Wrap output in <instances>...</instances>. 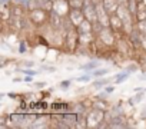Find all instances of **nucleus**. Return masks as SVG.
Returning a JSON list of instances; mask_svg holds the SVG:
<instances>
[{"mask_svg":"<svg viewBox=\"0 0 146 129\" xmlns=\"http://www.w3.org/2000/svg\"><path fill=\"white\" fill-rule=\"evenodd\" d=\"M92 108H95V109H100V110H108L109 109V105L103 100V99H100V98H96V100H93V103H92Z\"/></svg>","mask_w":146,"mask_h":129,"instance_id":"nucleus-13","label":"nucleus"},{"mask_svg":"<svg viewBox=\"0 0 146 129\" xmlns=\"http://www.w3.org/2000/svg\"><path fill=\"white\" fill-rule=\"evenodd\" d=\"M143 92H146V88H145V89H143Z\"/></svg>","mask_w":146,"mask_h":129,"instance_id":"nucleus-37","label":"nucleus"},{"mask_svg":"<svg viewBox=\"0 0 146 129\" xmlns=\"http://www.w3.org/2000/svg\"><path fill=\"white\" fill-rule=\"evenodd\" d=\"M140 46H142L143 50L146 52V35H142V43H140Z\"/></svg>","mask_w":146,"mask_h":129,"instance_id":"nucleus-26","label":"nucleus"},{"mask_svg":"<svg viewBox=\"0 0 146 129\" xmlns=\"http://www.w3.org/2000/svg\"><path fill=\"white\" fill-rule=\"evenodd\" d=\"M63 23H64V16H62L60 13H57L54 10H52L49 13V25L53 30H56V32L63 30Z\"/></svg>","mask_w":146,"mask_h":129,"instance_id":"nucleus-4","label":"nucleus"},{"mask_svg":"<svg viewBox=\"0 0 146 129\" xmlns=\"http://www.w3.org/2000/svg\"><path fill=\"white\" fill-rule=\"evenodd\" d=\"M99 68V63L98 62H89V63H86V64H80V69L82 70H95V69H98Z\"/></svg>","mask_w":146,"mask_h":129,"instance_id":"nucleus-17","label":"nucleus"},{"mask_svg":"<svg viewBox=\"0 0 146 129\" xmlns=\"http://www.w3.org/2000/svg\"><path fill=\"white\" fill-rule=\"evenodd\" d=\"M105 90H106L108 93H112V92L115 90V86H106V88H105Z\"/></svg>","mask_w":146,"mask_h":129,"instance_id":"nucleus-31","label":"nucleus"},{"mask_svg":"<svg viewBox=\"0 0 146 129\" xmlns=\"http://www.w3.org/2000/svg\"><path fill=\"white\" fill-rule=\"evenodd\" d=\"M25 68H33V62H25Z\"/></svg>","mask_w":146,"mask_h":129,"instance_id":"nucleus-32","label":"nucleus"},{"mask_svg":"<svg viewBox=\"0 0 146 129\" xmlns=\"http://www.w3.org/2000/svg\"><path fill=\"white\" fill-rule=\"evenodd\" d=\"M70 85H72V82H70V80H62V82L59 83V88H60V89H63V90H67V89L70 88Z\"/></svg>","mask_w":146,"mask_h":129,"instance_id":"nucleus-23","label":"nucleus"},{"mask_svg":"<svg viewBox=\"0 0 146 129\" xmlns=\"http://www.w3.org/2000/svg\"><path fill=\"white\" fill-rule=\"evenodd\" d=\"M90 73H92V76H93V78H103L105 75H108V73H109V69H108V68H98V69L92 70Z\"/></svg>","mask_w":146,"mask_h":129,"instance_id":"nucleus-15","label":"nucleus"},{"mask_svg":"<svg viewBox=\"0 0 146 129\" xmlns=\"http://www.w3.org/2000/svg\"><path fill=\"white\" fill-rule=\"evenodd\" d=\"M33 86L37 88V89H42V88H44V86H47V85H46V82H35Z\"/></svg>","mask_w":146,"mask_h":129,"instance_id":"nucleus-24","label":"nucleus"},{"mask_svg":"<svg viewBox=\"0 0 146 129\" xmlns=\"http://www.w3.org/2000/svg\"><path fill=\"white\" fill-rule=\"evenodd\" d=\"M129 75H130V72L126 69V70H123V72H120V73H117L116 76H115V85H119V83H122L123 80H126L127 78H129Z\"/></svg>","mask_w":146,"mask_h":129,"instance_id":"nucleus-14","label":"nucleus"},{"mask_svg":"<svg viewBox=\"0 0 146 129\" xmlns=\"http://www.w3.org/2000/svg\"><path fill=\"white\" fill-rule=\"evenodd\" d=\"M27 52V43H26V40H20V43H19V53H26Z\"/></svg>","mask_w":146,"mask_h":129,"instance_id":"nucleus-21","label":"nucleus"},{"mask_svg":"<svg viewBox=\"0 0 146 129\" xmlns=\"http://www.w3.org/2000/svg\"><path fill=\"white\" fill-rule=\"evenodd\" d=\"M109 83H110V79H109V78H99L98 80L92 82V86H93L95 89H105Z\"/></svg>","mask_w":146,"mask_h":129,"instance_id":"nucleus-12","label":"nucleus"},{"mask_svg":"<svg viewBox=\"0 0 146 129\" xmlns=\"http://www.w3.org/2000/svg\"><path fill=\"white\" fill-rule=\"evenodd\" d=\"M9 2H12V0H0V3H2V5H6V3H9Z\"/></svg>","mask_w":146,"mask_h":129,"instance_id":"nucleus-33","label":"nucleus"},{"mask_svg":"<svg viewBox=\"0 0 146 129\" xmlns=\"http://www.w3.org/2000/svg\"><path fill=\"white\" fill-rule=\"evenodd\" d=\"M76 29H78L79 33H89V32H93V23H92L90 20L85 19Z\"/></svg>","mask_w":146,"mask_h":129,"instance_id":"nucleus-11","label":"nucleus"},{"mask_svg":"<svg viewBox=\"0 0 146 129\" xmlns=\"http://www.w3.org/2000/svg\"><path fill=\"white\" fill-rule=\"evenodd\" d=\"M98 40H100L105 46H115L116 45V36H115V32L110 29V27H105L99 35H98Z\"/></svg>","mask_w":146,"mask_h":129,"instance_id":"nucleus-3","label":"nucleus"},{"mask_svg":"<svg viewBox=\"0 0 146 129\" xmlns=\"http://www.w3.org/2000/svg\"><path fill=\"white\" fill-rule=\"evenodd\" d=\"M76 80H78L79 83H86V82H90V80H92V73H90V75H83V76H79V78H76Z\"/></svg>","mask_w":146,"mask_h":129,"instance_id":"nucleus-20","label":"nucleus"},{"mask_svg":"<svg viewBox=\"0 0 146 129\" xmlns=\"http://www.w3.org/2000/svg\"><path fill=\"white\" fill-rule=\"evenodd\" d=\"M32 78H33V76H29V75H27V76L25 78V80H26V82H30V80H32Z\"/></svg>","mask_w":146,"mask_h":129,"instance_id":"nucleus-34","label":"nucleus"},{"mask_svg":"<svg viewBox=\"0 0 146 129\" xmlns=\"http://www.w3.org/2000/svg\"><path fill=\"white\" fill-rule=\"evenodd\" d=\"M96 39H98V36H96L93 32H89V33H79V43L83 45V46L93 43Z\"/></svg>","mask_w":146,"mask_h":129,"instance_id":"nucleus-8","label":"nucleus"},{"mask_svg":"<svg viewBox=\"0 0 146 129\" xmlns=\"http://www.w3.org/2000/svg\"><path fill=\"white\" fill-rule=\"evenodd\" d=\"M109 27H110L115 33L125 32V25H123L122 19H120L116 13H112V15L109 16Z\"/></svg>","mask_w":146,"mask_h":129,"instance_id":"nucleus-6","label":"nucleus"},{"mask_svg":"<svg viewBox=\"0 0 146 129\" xmlns=\"http://www.w3.org/2000/svg\"><path fill=\"white\" fill-rule=\"evenodd\" d=\"M42 69L46 70V72H54V68H52V66H43Z\"/></svg>","mask_w":146,"mask_h":129,"instance_id":"nucleus-29","label":"nucleus"},{"mask_svg":"<svg viewBox=\"0 0 146 129\" xmlns=\"http://www.w3.org/2000/svg\"><path fill=\"white\" fill-rule=\"evenodd\" d=\"M15 2H16V3H20V5H25V6L27 7V5H29L30 0H15Z\"/></svg>","mask_w":146,"mask_h":129,"instance_id":"nucleus-27","label":"nucleus"},{"mask_svg":"<svg viewBox=\"0 0 146 129\" xmlns=\"http://www.w3.org/2000/svg\"><path fill=\"white\" fill-rule=\"evenodd\" d=\"M10 10H12V17H25L26 6L20 3H15L10 6Z\"/></svg>","mask_w":146,"mask_h":129,"instance_id":"nucleus-9","label":"nucleus"},{"mask_svg":"<svg viewBox=\"0 0 146 129\" xmlns=\"http://www.w3.org/2000/svg\"><path fill=\"white\" fill-rule=\"evenodd\" d=\"M127 9L130 10V13H132L133 17H135V16H136V12H137V0H129Z\"/></svg>","mask_w":146,"mask_h":129,"instance_id":"nucleus-19","label":"nucleus"},{"mask_svg":"<svg viewBox=\"0 0 146 129\" xmlns=\"http://www.w3.org/2000/svg\"><path fill=\"white\" fill-rule=\"evenodd\" d=\"M135 27L137 29V32L140 35H146V20H139L135 23Z\"/></svg>","mask_w":146,"mask_h":129,"instance_id":"nucleus-18","label":"nucleus"},{"mask_svg":"<svg viewBox=\"0 0 146 129\" xmlns=\"http://www.w3.org/2000/svg\"><path fill=\"white\" fill-rule=\"evenodd\" d=\"M35 26H43L46 22H49V12L44 10L43 7H35L29 10V17H27Z\"/></svg>","mask_w":146,"mask_h":129,"instance_id":"nucleus-1","label":"nucleus"},{"mask_svg":"<svg viewBox=\"0 0 146 129\" xmlns=\"http://www.w3.org/2000/svg\"><path fill=\"white\" fill-rule=\"evenodd\" d=\"M142 98H143V93L136 95V96L133 98V103H139V102H142Z\"/></svg>","mask_w":146,"mask_h":129,"instance_id":"nucleus-25","label":"nucleus"},{"mask_svg":"<svg viewBox=\"0 0 146 129\" xmlns=\"http://www.w3.org/2000/svg\"><path fill=\"white\" fill-rule=\"evenodd\" d=\"M83 15H85V19L90 20L92 23H96L98 22V12H96V0L92 3H88L83 6Z\"/></svg>","mask_w":146,"mask_h":129,"instance_id":"nucleus-5","label":"nucleus"},{"mask_svg":"<svg viewBox=\"0 0 146 129\" xmlns=\"http://www.w3.org/2000/svg\"><path fill=\"white\" fill-rule=\"evenodd\" d=\"M96 98H100V99H106V98H108V92H106V90H105V92H100V93H99V95H98Z\"/></svg>","mask_w":146,"mask_h":129,"instance_id":"nucleus-28","label":"nucleus"},{"mask_svg":"<svg viewBox=\"0 0 146 129\" xmlns=\"http://www.w3.org/2000/svg\"><path fill=\"white\" fill-rule=\"evenodd\" d=\"M9 96L13 98V99H16V93H9Z\"/></svg>","mask_w":146,"mask_h":129,"instance_id":"nucleus-35","label":"nucleus"},{"mask_svg":"<svg viewBox=\"0 0 146 129\" xmlns=\"http://www.w3.org/2000/svg\"><path fill=\"white\" fill-rule=\"evenodd\" d=\"M105 120H106V112L92 108V110L86 115V128H99V125Z\"/></svg>","mask_w":146,"mask_h":129,"instance_id":"nucleus-2","label":"nucleus"},{"mask_svg":"<svg viewBox=\"0 0 146 129\" xmlns=\"http://www.w3.org/2000/svg\"><path fill=\"white\" fill-rule=\"evenodd\" d=\"M100 2H102L103 7L106 9V12H108L109 15L115 13V12L117 10V7H119V3H117V0H100Z\"/></svg>","mask_w":146,"mask_h":129,"instance_id":"nucleus-10","label":"nucleus"},{"mask_svg":"<svg viewBox=\"0 0 146 129\" xmlns=\"http://www.w3.org/2000/svg\"><path fill=\"white\" fill-rule=\"evenodd\" d=\"M20 72L22 73H25V75H29V76H36L37 75V72L36 70H33V69H30V68H25V69H20Z\"/></svg>","mask_w":146,"mask_h":129,"instance_id":"nucleus-22","label":"nucleus"},{"mask_svg":"<svg viewBox=\"0 0 146 129\" xmlns=\"http://www.w3.org/2000/svg\"><path fill=\"white\" fill-rule=\"evenodd\" d=\"M69 19L70 22L75 25V27H78L83 20H85V15H83V9H70L69 12Z\"/></svg>","mask_w":146,"mask_h":129,"instance_id":"nucleus-7","label":"nucleus"},{"mask_svg":"<svg viewBox=\"0 0 146 129\" xmlns=\"http://www.w3.org/2000/svg\"><path fill=\"white\" fill-rule=\"evenodd\" d=\"M70 9H83L85 0H67Z\"/></svg>","mask_w":146,"mask_h":129,"instance_id":"nucleus-16","label":"nucleus"},{"mask_svg":"<svg viewBox=\"0 0 146 129\" xmlns=\"http://www.w3.org/2000/svg\"><path fill=\"white\" fill-rule=\"evenodd\" d=\"M117 3H119L120 6H127V3H129V0H117Z\"/></svg>","mask_w":146,"mask_h":129,"instance_id":"nucleus-30","label":"nucleus"},{"mask_svg":"<svg viewBox=\"0 0 146 129\" xmlns=\"http://www.w3.org/2000/svg\"><path fill=\"white\" fill-rule=\"evenodd\" d=\"M142 115H143V118H146V108H145V110H143V113H142Z\"/></svg>","mask_w":146,"mask_h":129,"instance_id":"nucleus-36","label":"nucleus"}]
</instances>
